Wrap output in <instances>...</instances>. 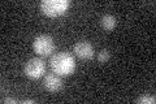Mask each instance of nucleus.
I'll list each match as a JSON object with an SVG mask.
<instances>
[{"label":"nucleus","mask_w":156,"mask_h":104,"mask_svg":"<svg viewBox=\"0 0 156 104\" xmlns=\"http://www.w3.org/2000/svg\"><path fill=\"white\" fill-rule=\"evenodd\" d=\"M25 74L31 78V80H38L41 78L42 76H44L46 73V63L42 60V59H38V57H34L30 59L26 64H25Z\"/></svg>","instance_id":"20e7f679"},{"label":"nucleus","mask_w":156,"mask_h":104,"mask_svg":"<svg viewBox=\"0 0 156 104\" xmlns=\"http://www.w3.org/2000/svg\"><path fill=\"white\" fill-rule=\"evenodd\" d=\"M136 102L138 103H150V104H152L155 103V98L154 96H140L136 99Z\"/></svg>","instance_id":"1a4fd4ad"},{"label":"nucleus","mask_w":156,"mask_h":104,"mask_svg":"<svg viewBox=\"0 0 156 104\" xmlns=\"http://www.w3.org/2000/svg\"><path fill=\"white\" fill-rule=\"evenodd\" d=\"M50 65L57 76H70L76 69V60L68 52H57L51 57Z\"/></svg>","instance_id":"f257e3e1"},{"label":"nucleus","mask_w":156,"mask_h":104,"mask_svg":"<svg viewBox=\"0 0 156 104\" xmlns=\"http://www.w3.org/2000/svg\"><path fill=\"white\" fill-rule=\"evenodd\" d=\"M111 59V52L108 51V49H101V51L99 52V56H98V60H99V63L104 64L107 63Z\"/></svg>","instance_id":"6e6552de"},{"label":"nucleus","mask_w":156,"mask_h":104,"mask_svg":"<svg viewBox=\"0 0 156 104\" xmlns=\"http://www.w3.org/2000/svg\"><path fill=\"white\" fill-rule=\"evenodd\" d=\"M74 53L82 60H90L94 57V47L86 41L78 42L74 44Z\"/></svg>","instance_id":"39448f33"},{"label":"nucleus","mask_w":156,"mask_h":104,"mask_svg":"<svg viewBox=\"0 0 156 104\" xmlns=\"http://www.w3.org/2000/svg\"><path fill=\"white\" fill-rule=\"evenodd\" d=\"M43 83H44V87L51 92L60 91L62 87V81L60 76H57V74H47L44 77V82Z\"/></svg>","instance_id":"423d86ee"},{"label":"nucleus","mask_w":156,"mask_h":104,"mask_svg":"<svg viewBox=\"0 0 156 104\" xmlns=\"http://www.w3.org/2000/svg\"><path fill=\"white\" fill-rule=\"evenodd\" d=\"M101 26L108 31L113 30L116 26V18L112 16V14H104V16L101 17Z\"/></svg>","instance_id":"0eeeda50"},{"label":"nucleus","mask_w":156,"mask_h":104,"mask_svg":"<svg viewBox=\"0 0 156 104\" xmlns=\"http://www.w3.org/2000/svg\"><path fill=\"white\" fill-rule=\"evenodd\" d=\"M33 48L38 55L41 56H50L51 53L55 51V42L50 35H39L34 39L33 42Z\"/></svg>","instance_id":"7ed1b4c3"},{"label":"nucleus","mask_w":156,"mask_h":104,"mask_svg":"<svg viewBox=\"0 0 156 104\" xmlns=\"http://www.w3.org/2000/svg\"><path fill=\"white\" fill-rule=\"evenodd\" d=\"M69 0H43L41 3V11L48 17H58L69 9Z\"/></svg>","instance_id":"f03ea898"}]
</instances>
